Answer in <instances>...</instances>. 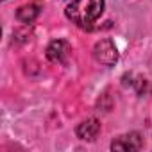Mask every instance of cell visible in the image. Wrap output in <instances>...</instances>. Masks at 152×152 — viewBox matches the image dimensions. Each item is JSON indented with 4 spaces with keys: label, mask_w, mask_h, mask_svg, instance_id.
<instances>
[{
    "label": "cell",
    "mask_w": 152,
    "mask_h": 152,
    "mask_svg": "<svg viewBox=\"0 0 152 152\" xmlns=\"http://www.w3.org/2000/svg\"><path fill=\"white\" fill-rule=\"evenodd\" d=\"M39 15V6L38 4H25L16 11V18L23 23H32Z\"/></svg>",
    "instance_id": "6"
},
{
    "label": "cell",
    "mask_w": 152,
    "mask_h": 152,
    "mask_svg": "<svg viewBox=\"0 0 152 152\" xmlns=\"http://www.w3.org/2000/svg\"><path fill=\"white\" fill-rule=\"evenodd\" d=\"M93 57L100 64H104V66H113L118 61V50H116L115 43L109 38H106V39H100V41L95 43V47H93Z\"/></svg>",
    "instance_id": "2"
},
{
    "label": "cell",
    "mask_w": 152,
    "mask_h": 152,
    "mask_svg": "<svg viewBox=\"0 0 152 152\" xmlns=\"http://www.w3.org/2000/svg\"><path fill=\"white\" fill-rule=\"evenodd\" d=\"M100 132V124L99 120L95 118H90V120H84L83 124L77 125L75 129V134H77L79 140H84V141H93Z\"/></svg>",
    "instance_id": "5"
},
{
    "label": "cell",
    "mask_w": 152,
    "mask_h": 152,
    "mask_svg": "<svg viewBox=\"0 0 152 152\" xmlns=\"http://www.w3.org/2000/svg\"><path fill=\"white\" fill-rule=\"evenodd\" d=\"M104 11V0H72L66 7V16L79 27H90Z\"/></svg>",
    "instance_id": "1"
},
{
    "label": "cell",
    "mask_w": 152,
    "mask_h": 152,
    "mask_svg": "<svg viewBox=\"0 0 152 152\" xmlns=\"http://www.w3.org/2000/svg\"><path fill=\"white\" fill-rule=\"evenodd\" d=\"M141 147H143V138L138 132H129V134L118 136L111 143L113 150H140Z\"/></svg>",
    "instance_id": "4"
},
{
    "label": "cell",
    "mask_w": 152,
    "mask_h": 152,
    "mask_svg": "<svg viewBox=\"0 0 152 152\" xmlns=\"http://www.w3.org/2000/svg\"><path fill=\"white\" fill-rule=\"evenodd\" d=\"M72 52V47L68 41L64 39H54L48 47H47V57L52 61V63H64L68 59Z\"/></svg>",
    "instance_id": "3"
}]
</instances>
